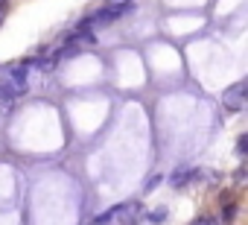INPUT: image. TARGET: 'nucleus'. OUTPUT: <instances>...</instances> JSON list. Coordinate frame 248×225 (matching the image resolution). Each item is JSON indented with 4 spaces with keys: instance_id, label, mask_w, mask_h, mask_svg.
Masks as SVG:
<instances>
[{
    "instance_id": "nucleus-1",
    "label": "nucleus",
    "mask_w": 248,
    "mask_h": 225,
    "mask_svg": "<svg viewBox=\"0 0 248 225\" xmlns=\"http://www.w3.org/2000/svg\"><path fill=\"white\" fill-rule=\"evenodd\" d=\"M135 6L129 3V6H105V9H99L93 18H88L82 27L88 30V27H108V24H114L117 18H123V15H126V12H132Z\"/></svg>"
},
{
    "instance_id": "nucleus-2",
    "label": "nucleus",
    "mask_w": 248,
    "mask_h": 225,
    "mask_svg": "<svg viewBox=\"0 0 248 225\" xmlns=\"http://www.w3.org/2000/svg\"><path fill=\"white\" fill-rule=\"evenodd\" d=\"M242 91H245V82H236L233 88L225 91V99H222V102H225L228 111H239V108H242Z\"/></svg>"
},
{
    "instance_id": "nucleus-3",
    "label": "nucleus",
    "mask_w": 248,
    "mask_h": 225,
    "mask_svg": "<svg viewBox=\"0 0 248 225\" xmlns=\"http://www.w3.org/2000/svg\"><path fill=\"white\" fill-rule=\"evenodd\" d=\"M193 176H196V173H193V170H181V173H178V170H175V173H172V178H170V181H172V187H175V190H178V187H187V184H190V178H193Z\"/></svg>"
},
{
    "instance_id": "nucleus-4",
    "label": "nucleus",
    "mask_w": 248,
    "mask_h": 225,
    "mask_svg": "<svg viewBox=\"0 0 248 225\" xmlns=\"http://www.w3.org/2000/svg\"><path fill=\"white\" fill-rule=\"evenodd\" d=\"M76 44H93V35H91L85 27H79V32L70 35V47H76Z\"/></svg>"
},
{
    "instance_id": "nucleus-5",
    "label": "nucleus",
    "mask_w": 248,
    "mask_h": 225,
    "mask_svg": "<svg viewBox=\"0 0 248 225\" xmlns=\"http://www.w3.org/2000/svg\"><path fill=\"white\" fill-rule=\"evenodd\" d=\"M146 219H149V222H164V219H167V208H158V210L146 213Z\"/></svg>"
},
{
    "instance_id": "nucleus-6",
    "label": "nucleus",
    "mask_w": 248,
    "mask_h": 225,
    "mask_svg": "<svg viewBox=\"0 0 248 225\" xmlns=\"http://www.w3.org/2000/svg\"><path fill=\"white\" fill-rule=\"evenodd\" d=\"M233 216H236V205H225V208H222V219H225V222H231Z\"/></svg>"
},
{
    "instance_id": "nucleus-7",
    "label": "nucleus",
    "mask_w": 248,
    "mask_h": 225,
    "mask_svg": "<svg viewBox=\"0 0 248 225\" xmlns=\"http://www.w3.org/2000/svg\"><path fill=\"white\" fill-rule=\"evenodd\" d=\"M111 219H117V210H114V208H111L108 213H99V216H96V225H105V222H111Z\"/></svg>"
},
{
    "instance_id": "nucleus-8",
    "label": "nucleus",
    "mask_w": 248,
    "mask_h": 225,
    "mask_svg": "<svg viewBox=\"0 0 248 225\" xmlns=\"http://www.w3.org/2000/svg\"><path fill=\"white\" fill-rule=\"evenodd\" d=\"M158 184H161V176H149V178H146V187H143V190L149 193V190H155Z\"/></svg>"
},
{
    "instance_id": "nucleus-9",
    "label": "nucleus",
    "mask_w": 248,
    "mask_h": 225,
    "mask_svg": "<svg viewBox=\"0 0 248 225\" xmlns=\"http://www.w3.org/2000/svg\"><path fill=\"white\" fill-rule=\"evenodd\" d=\"M245 149H248V138L242 135V138L236 141V155H245Z\"/></svg>"
},
{
    "instance_id": "nucleus-10",
    "label": "nucleus",
    "mask_w": 248,
    "mask_h": 225,
    "mask_svg": "<svg viewBox=\"0 0 248 225\" xmlns=\"http://www.w3.org/2000/svg\"><path fill=\"white\" fill-rule=\"evenodd\" d=\"M76 53H79V47H70V44H67V50H64V53H59V59H73Z\"/></svg>"
},
{
    "instance_id": "nucleus-11",
    "label": "nucleus",
    "mask_w": 248,
    "mask_h": 225,
    "mask_svg": "<svg viewBox=\"0 0 248 225\" xmlns=\"http://www.w3.org/2000/svg\"><path fill=\"white\" fill-rule=\"evenodd\" d=\"M193 225H216V219H210V216H199Z\"/></svg>"
},
{
    "instance_id": "nucleus-12",
    "label": "nucleus",
    "mask_w": 248,
    "mask_h": 225,
    "mask_svg": "<svg viewBox=\"0 0 248 225\" xmlns=\"http://www.w3.org/2000/svg\"><path fill=\"white\" fill-rule=\"evenodd\" d=\"M132 0H108V6H129Z\"/></svg>"
},
{
    "instance_id": "nucleus-13",
    "label": "nucleus",
    "mask_w": 248,
    "mask_h": 225,
    "mask_svg": "<svg viewBox=\"0 0 248 225\" xmlns=\"http://www.w3.org/2000/svg\"><path fill=\"white\" fill-rule=\"evenodd\" d=\"M3 15H6V3H0V21H3Z\"/></svg>"
}]
</instances>
